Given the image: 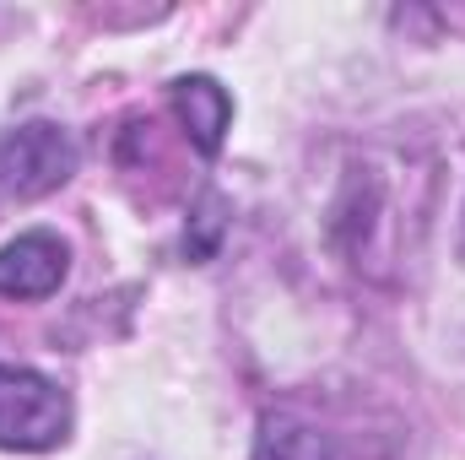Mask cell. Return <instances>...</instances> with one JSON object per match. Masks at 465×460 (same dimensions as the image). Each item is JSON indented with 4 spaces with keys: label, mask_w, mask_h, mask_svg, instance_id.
Returning a JSON list of instances; mask_svg holds the SVG:
<instances>
[{
    "label": "cell",
    "mask_w": 465,
    "mask_h": 460,
    "mask_svg": "<svg viewBox=\"0 0 465 460\" xmlns=\"http://www.w3.org/2000/svg\"><path fill=\"white\" fill-rule=\"evenodd\" d=\"M76 174V141L60 125H16L0 130V195L11 201H38L49 190H60Z\"/></svg>",
    "instance_id": "7a4b0ae2"
},
{
    "label": "cell",
    "mask_w": 465,
    "mask_h": 460,
    "mask_svg": "<svg viewBox=\"0 0 465 460\" xmlns=\"http://www.w3.org/2000/svg\"><path fill=\"white\" fill-rule=\"evenodd\" d=\"M254 460H336V450H331V439H325L314 423L276 412V417H265V428H260Z\"/></svg>",
    "instance_id": "5b68a950"
},
{
    "label": "cell",
    "mask_w": 465,
    "mask_h": 460,
    "mask_svg": "<svg viewBox=\"0 0 465 460\" xmlns=\"http://www.w3.org/2000/svg\"><path fill=\"white\" fill-rule=\"evenodd\" d=\"M71 271V249L54 233H22L0 249V298H49Z\"/></svg>",
    "instance_id": "3957f363"
},
{
    "label": "cell",
    "mask_w": 465,
    "mask_h": 460,
    "mask_svg": "<svg viewBox=\"0 0 465 460\" xmlns=\"http://www.w3.org/2000/svg\"><path fill=\"white\" fill-rule=\"evenodd\" d=\"M195 228H201V238L190 244V255H195V260H206V255L217 249L223 228H228V206H223V195H212V190H206V201H201V212H195Z\"/></svg>",
    "instance_id": "8992f818"
},
{
    "label": "cell",
    "mask_w": 465,
    "mask_h": 460,
    "mask_svg": "<svg viewBox=\"0 0 465 460\" xmlns=\"http://www.w3.org/2000/svg\"><path fill=\"white\" fill-rule=\"evenodd\" d=\"M71 434V401L54 379L0 363V450H22V455H44L54 445H65Z\"/></svg>",
    "instance_id": "6da1fadb"
},
{
    "label": "cell",
    "mask_w": 465,
    "mask_h": 460,
    "mask_svg": "<svg viewBox=\"0 0 465 460\" xmlns=\"http://www.w3.org/2000/svg\"><path fill=\"white\" fill-rule=\"evenodd\" d=\"M168 93H173V109L184 119L190 141L212 157V152L223 146V130H228V119H232V98L212 82V76H179Z\"/></svg>",
    "instance_id": "277c9868"
}]
</instances>
